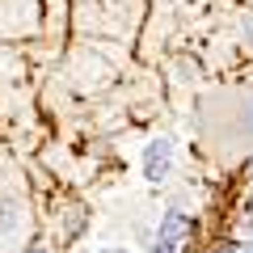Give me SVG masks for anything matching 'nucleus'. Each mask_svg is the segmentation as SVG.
Wrapping results in <instances>:
<instances>
[{
    "mask_svg": "<svg viewBox=\"0 0 253 253\" xmlns=\"http://www.w3.org/2000/svg\"><path fill=\"white\" fill-rule=\"evenodd\" d=\"M249 181H253V169H249Z\"/></svg>",
    "mask_w": 253,
    "mask_h": 253,
    "instance_id": "obj_9",
    "label": "nucleus"
},
{
    "mask_svg": "<svg viewBox=\"0 0 253 253\" xmlns=\"http://www.w3.org/2000/svg\"><path fill=\"white\" fill-rule=\"evenodd\" d=\"M241 38L253 46V13H245V21H241Z\"/></svg>",
    "mask_w": 253,
    "mask_h": 253,
    "instance_id": "obj_4",
    "label": "nucleus"
},
{
    "mask_svg": "<svg viewBox=\"0 0 253 253\" xmlns=\"http://www.w3.org/2000/svg\"><path fill=\"white\" fill-rule=\"evenodd\" d=\"M97 253H131L126 245H106V249H97Z\"/></svg>",
    "mask_w": 253,
    "mask_h": 253,
    "instance_id": "obj_5",
    "label": "nucleus"
},
{
    "mask_svg": "<svg viewBox=\"0 0 253 253\" xmlns=\"http://www.w3.org/2000/svg\"><path fill=\"white\" fill-rule=\"evenodd\" d=\"M173 156H177V144H173L169 135H156L144 144V152H139V165H144V177L148 181H165L173 169Z\"/></svg>",
    "mask_w": 253,
    "mask_h": 253,
    "instance_id": "obj_1",
    "label": "nucleus"
},
{
    "mask_svg": "<svg viewBox=\"0 0 253 253\" xmlns=\"http://www.w3.org/2000/svg\"><path fill=\"white\" fill-rule=\"evenodd\" d=\"M190 228H194V224H190L186 211H165V215H161V236H169V241H186Z\"/></svg>",
    "mask_w": 253,
    "mask_h": 253,
    "instance_id": "obj_2",
    "label": "nucleus"
},
{
    "mask_svg": "<svg viewBox=\"0 0 253 253\" xmlns=\"http://www.w3.org/2000/svg\"><path fill=\"white\" fill-rule=\"evenodd\" d=\"M245 253H253V245H245Z\"/></svg>",
    "mask_w": 253,
    "mask_h": 253,
    "instance_id": "obj_7",
    "label": "nucleus"
},
{
    "mask_svg": "<svg viewBox=\"0 0 253 253\" xmlns=\"http://www.w3.org/2000/svg\"><path fill=\"white\" fill-rule=\"evenodd\" d=\"M219 253H236V249H219Z\"/></svg>",
    "mask_w": 253,
    "mask_h": 253,
    "instance_id": "obj_8",
    "label": "nucleus"
},
{
    "mask_svg": "<svg viewBox=\"0 0 253 253\" xmlns=\"http://www.w3.org/2000/svg\"><path fill=\"white\" fill-rule=\"evenodd\" d=\"M26 253H46V249H26Z\"/></svg>",
    "mask_w": 253,
    "mask_h": 253,
    "instance_id": "obj_6",
    "label": "nucleus"
},
{
    "mask_svg": "<svg viewBox=\"0 0 253 253\" xmlns=\"http://www.w3.org/2000/svg\"><path fill=\"white\" fill-rule=\"evenodd\" d=\"M181 249V241H169V236H156V245H152V253H177Z\"/></svg>",
    "mask_w": 253,
    "mask_h": 253,
    "instance_id": "obj_3",
    "label": "nucleus"
}]
</instances>
